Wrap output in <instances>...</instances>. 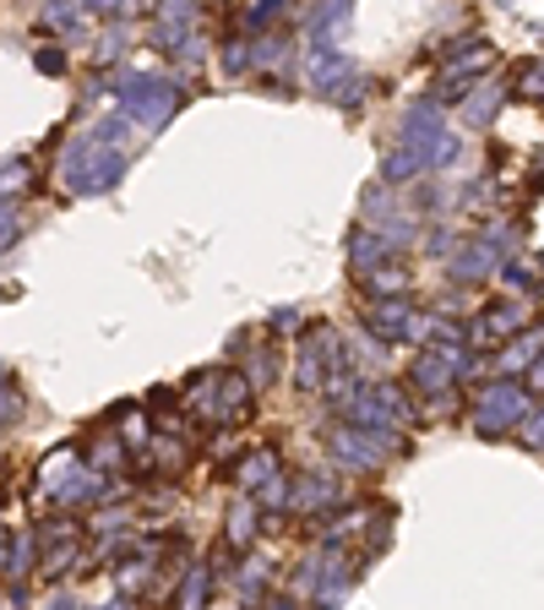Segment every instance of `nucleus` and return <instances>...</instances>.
<instances>
[{
  "label": "nucleus",
  "instance_id": "nucleus-1",
  "mask_svg": "<svg viewBox=\"0 0 544 610\" xmlns=\"http://www.w3.org/2000/svg\"><path fill=\"white\" fill-rule=\"evenodd\" d=\"M126 132H132V115H109L98 121L93 132H82L61 158V186L71 197H98L109 192L121 175H126Z\"/></svg>",
  "mask_w": 544,
  "mask_h": 610
},
{
  "label": "nucleus",
  "instance_id": "nucleus-2",
  "mask_svg": "<svg viewBox=\"0 0 544 610\" xmlns=\"http://www.w3.org/2000/svg\"><path fill=\"white\" fill-rule=\"evenodd\" d=\"M251 382L240 376V371H202L197 382H191V409L212 420V425H234V420H245L251 414Z\"/></svg>",
  "mask_w": 544,
  "mask_h": 610
},
{
  "label": "nucleus",
  "instance_id": "nucleus-3",
  "mask_svg": "<svg viewBox=\"0 0 544 610\" xmlns=\"http://www.w3.org/2000/svg\"><path fill=\"white\" fill-rule=\"evenodd\" d=\"M343 360V339L333 322H305L300 328V343H294V387L305 393V399H316L322 393V382H327V371Z\"/></svg>",
  "mask_w": 544,
  "mask_h": 610
},
{
  "label": "nucleus",
  "instance_id": "nucleus-4",
  "mask_svg": "<svg viewBox=\"0 0 544 610\" xmlns=\"http://www.w3.org/2000/svg\"><path fill=\"white\" fill-rule=\"evenodd\" d=\"M82 540H87V529L76 518L39 524L33 529V567H39V578H66V572H76L82 567Z\"/></svg>",
  "mask_w": 544,
  "mask_h": 610
},
{
  "label": "nucleus",
  "instance_id": "nucleus-5",
  "mask_svg": "<svg viewBox=\"0 0 544 610\" xmlns=\"http://www.w3.org/2000/svg\"><path fill=\"white\" fill-rule=\"evenodd\" d=\"M121 110L132 115V126L158 132V126L175 121V110H180V87L164 82V76H126V82H121Z\"/></svg>",
  "mask_w": 544,
  "mask_h": 610
},
{
  "label": "nucleus",
  "instance_id": "nucleus-6",
  "mask_svg": "<svg viewBox=\"0 0 544 610\" xmlns=\"http://www.w3.org/2000/svg\"><path fill=\"white\" fill-rule=\"evenodd\" d=\"M327 453L348 464V469H381L387 464V453H398V442L393 436H376V431H365V425H354V420H338L333 431H327Z\"/></svg>",
  "mask_w": 544,
  "mask_h": 610
},
{
  "label": "nucleus",
  "instance_id": "nucleus-7",
  "mask_svg": "<svg viewBox=\"0 0 544 610\" xmlns=\"http://www.w3.org/2000/svg\"><path fill=\"white\" fill-rule=\"evenodd\" d=\"M153 44L197 61V0H153Z\"/></svg>",
  "mask_w": 544,
  "mask_h": 610
},
{
  "label": "nucleus",
  "instance_id": "nucleus-8",
  "mask_svg": "<svg viewBox=\"0 0 544 610\" xmlns=\"http://www.w3.org/2000/svg\"><path fill=\"white\" fill-rule=\"evenodd\" d=\"M311 87H316L322 99L343 104V110H354V104H359L365 76H359V66H354L338 44H333V50H311Z\"/></svg>",
  "mask_w": 544,
  "mask_h": 610
},
{
  "label": "nucleus",
  "instance_id": "nucleus-9",
  "mask_svg": "<svg viewBox=\"0 0 544 610\" xmlns=\"http://www.w3.org/2000/svg\"><path fill=\"white\" fill-rule=\"evenodd\" d=\"M529 387L523 382H495V387H484L474 399V425L484 436H501V431H512V425H523L529 420Z\"/></svg>",
  "mask_w": 544,
  "mask_h": 610
},
{
  "label": "nucleus",
  "instance_id": "nucleus-10",
  "mask_svg": "<svg viewBox=\"0 0 544 610\" xmlns=\"http://www.w3.org/2000/svg\"><path fill=\"white\" fill-rule=\"evenodd\" d=\"M490 66H495V44H484V39L463 44V55H452V61H447V71H441V82H436V93H430V99H441V104L463 99V93H469V87H474Z\"/></svg>",
  "mask_w": 544,
  "mask_h": 610
},
{
  "label": "nucleus",
  "instance_id": "nucleus-11",
  "mask_svg": "<svg viewBox=\"0 0 544 610\" xmlns=\"http://www.w3.org/2000/svg\"><path fill=\"white\" fill-rule=\"evenodd\" d=\"M359 322H365L376 339H419V333H425V322L414 317V306H408L404 294H381V300H370V306L359 311Z\"/></svg>",
  "mask_w": 544,
  "mask_h": 610
},
{
  "label": "nucleus",
  "instance_id": "nucleus-12",
  "mask_svg": "<svg viewBox=\"0 0 544 610\" xmlns=\"http://www.w3.org/2000/svg\"><path fill=\"white\" fill-rule=\"evenodd\" d=\"M447 126V115H441V99H419L414 110L404 115V147H414L419 158H425V147L436 142V132Z\"/></svg>",
  "mask_w": 544,
  "mask_h": 610
},
{
  "label": "nucleus",
  "instance_id": "nucleus-13",
  "mask_svg": "<svg viewBox=\"0 0 544 610\" xmlns=\"http://www.w3.org/2000/svg\"><path fill=\"white\" fill-rule=\"evenodd\" d=\"M529 322H534V311H529L523 300H495V306H484L474 339H512V333L529 328Z\"/></svg>",
  "mask_w": 544,
  "mask_h": 610
},
{
  "label": "nucleus",
  "instance_id": "nucleus-14",
  "mask_svg": "<svg viewBox=\"0 0 544 610\" xmlns=\"http://www.w3.org/2000/svg\"><path fill=\"white\" fill-rule=\"evenodd\" d=\"M348 33V0H322L311 17V50H333Z\"/></svg>",
  "mask_w": 544,
  "mask_h": 610
},
{
  "label": "nucleus",
  "instance_id": "nucleus-15",
  "mask_svg": "<svg viewBox=\"0 0 544 610\" xmlns=\"http://www.w3.org/2000/svg\"><path fill=\"white\" fill-rule=\"evenodd\" d=\"M289 507H300V513H316V507H338V479H322V475L289 479Z\"/></svg>",
  "mask_w": 544,
  "mask_h": 610
},
{
  "label": "nucleus",
  "instance_id": "nucleus-16",
  "mask_svg": "<svg viewBox=\"0 0 544 610\" xmlns=\"http://www.w3.org/2000/svg\"><path fill=\"white\" fill-rule=\"evenodd\" d=\"M540 354H544V328H534V322H529V328H517V333H512V343L501 349V371H529Z\"/></svg>",
  "mask_w": 544,
  "mask_h": 610
},
{
  "label": "nucleus",
  "instance_id": "nucleus-17",
  "mask_svg": "<svg viewBox=\"0 0 544 610\" xmlns=\"http://www.w3.org/2000/svg\"><path fill=\"white\" fill-rule=\"evenodd\" d=\"M359 393H365L370 404L381 409V420H387V425H408V414H414V404H408V393H404V387H398V382H365Z\"/></svg>",
  "mask_w": 544,
  "mask_h": 610
},
{
  "label": "nucleus",
  "instance_id": "nucleus-18",
  "mask_svg": "<svg viewBox=\"0 0 544 610\" xmlns=\"http://www.w3.org/2000/svg\"><path fill=\"white\" fill-rule=\"evenodd\" d=\"M495 262H501V246H490V240H474V246H469V251H458V257H452V278H458V283H474V278H484V272L495 268Z\"/></svg>",
  "mask_w": 544,
  "mask_h": 610
},
{
  "label": "nucleus",
  "instance_id": "nucleus-19",
  "mask_svg": "<svg viewBox=\"0 0 544 610\" xmlns=\"http://www.w3.org/2000/svg\"><path fill=\"white\" fill-rule=\"evenodd\" d=\"M398 246L393 240H381L376 229H354L348 235V262H354V272H365V268H376V262H387Z\"/></svg>",
  "mask_w": 544,
  "mask_h": 610
},
{
  "label": "nucleus",
  "instance_id": "nucleus-20",
  "mask_svg": "<svg viewBox=\"0 0 544 610\" xmlns=\"http://www.w3.org/2000/svg\"><path fill=\"white\" fill-rule=\"evenodd\" d=\"M359 278H365L370 300H381V294H408V289H414V272L398 268L393 257H387V262H376V268H365Z\"/></svg>",
  "mask_w": 544,
  "mask_h": 610
},
{
  "label": "nucleus",
  "instance_id": "nucleus-21",
  "mask_svg": "<svg viewBox=\"0 0 544 610\" xmlns=\"http://www.w3.org/2000/svg\"><path fill=\"white\" fill-rule=\"evenodd\" d=\"M212 600V567H202V561H191L186 572H180V589H175V606L180 610H197Z\"/></svg>",
  "mask_w": 544,
  "mask_h": 610
},
{
  "label": "nucleus",
  "instance_id": "nucleus-22",
  "mask_svg": "<svg viewBox=\"0 0 544 610\" xmlns=\"http://www.w3.org/2000/svg\"><path fill=\"white\" fill-rule=\"evenodd\" d=\"M257 513H262L257 502H234V507H229V518H223V540L234 545V550H245V545L257 540Z\"/></svg>",
  "mask_w": 544,
  "mask_h": 610
},
{
  "label": "nucleus",
  "instance_id": "nucleus-23",
  "mask_svg": "<svg viewBox=\"0 0 544 610\" xmlns=\"http://www.w3.org/2000/svg\"><path fill=\"white\" fill-rule=\"evenodd\" d=\"M414 175H425V158H419L414 147H393V153L381 158V186H408Z\"/></svg>",
  "mask_w": 544,
  "mask_h": 610
},
{
  "label": "nucleus",
  "instance_id": "nucleus-24",
  "mask_svg": "<svg viewBox=\"0 0 544 610\" xmlns=\"http://www.w3.org/2000/svg\"><path fill=\"white\" fill-rule=\"evenodd\" d=\"M495 110H501V87L495 82H484L479 93H463V126H490Z\"/></svg>",
  "mask_w": 544,
  "mask_h": 610
},
{
  "label": "nucleus",
  "instance_id": "nucleus-25",
  "mask_svg": "<svg viewBox=\"0 0 544 610\" xmlns=\"http://www.w3.org/2000/svg\"><path fill=\"white\" fill-rule=\"evenodd\" d=\"M87 464L98 469V475H109V469H126V442L109 431V436H93V447H87Z\"/></svg>",
  "mask_w": 544,
  "mask_h": 610
},
{
  "label": "nucleus",
  "instance_id": "nucleus-26",
  "mask_svg": "<svg viewBox=\"0 0 544 610\" xmlns=\"http://www.w3.org/2000/svg\"><path fill=\"white\" fill-rule=\"evenodd\" d=\"M268 475H278V453H272V447H257V453H251V458H240V469H234L240 490H257Z\"/></svg>",
  "mask_w": 544,
  "mask_h": 610
},
{
  "label": "nucleus",
  "instance_id": "nucleus-27",
  "mask_svg": "<svg viewBox=\"0 0 544 610\" xmlns=\"http://www.w3.org/2000/svg\"><path fill=\"white\" fill-rule=\"evenodd\" d=\"M458 153H463V136L452 132V126H441L436 142L425 147V169H452V164H458Z\"/></svg>",
  "mask_w": 544,
  "mask_h": 610
},
{
  "label": "nucleus",
  "instance_id": "nucleus-28",
  "mask_svg": "<svg viewBox=\"0 0 544 610\" xmlns=\"http://www.w3.org/2000/svg\"><path fill=\"white\" fill-rule=\"evenodd\" d=\"M283 6H289V0H245V11H240V33H268L272 22L283 17Z\"/></svg>",
  "mask_w": 544,
  "mask_h": 610
},
{
  "label": "nucleus",
  "instance_id": "nucleus-29",
  "mask_svg": "<svg viewBox=\"0 0 544 610\" xmlns=\"http://www.w3.org/2000/svg\"><path fill=\"white\" fill-rule=\"evenodd\" d=\"M28 192H33V164H22V158L0 164V203H11V197H28Z\"/></svg>",
  "mask_w": 544,
  "mask_h": 610
},
{
  "label": "nucleus",
  "instance_id": "nucleus-30",
  "mask_svg": "<svg viewBox=\"0 0 544 610\" xmlns=\"http://www.w3.org/2000/svg\"><path fill=\"white\" fill-rule=\"evenodd\" d=\"M121 442H126V453H147V442H153V431H147V420H142V409H121Z\"/></svg>",
  "mask_w": 544,
  "mask_h": 610
},
{
  "label": "nucleus",
  "instance_id": "nucleus-31",
  "mask_svg": "<svg viewBox=\"0 0 544 610\" xmlns=\"http://www.w3.org/2000/svg\"><path fill=\"white\" fill-rule=\"evenodd\" d=\"M6 572L11 578H28L33 572V535H11V545H6Z\"/></svg>",
  "mask_w": 544,
  "mask_h": 610
},
{
  "label": "nucleus",
  "instance_id": "nucleus-32",
  "mask_svg": "<svg viewBox=\"0 0 544 610\" xmlns=\"http://www.w3.org/2000/svg\"><path fill=\"white\" fill-rule=\"evenodd\" d=\"M11 420H22V387H17L11 365H0V425H11Z\"/></svg>",
  "mask_w": 544,
  "mask_h": 610
},
{
  "label": "nucleus",
  "instance_id": "nucleus-33",
  "mask_svg": "<svg viewBox=\"0 0 544 610\" xmlns=\"http://www.w3.org/2000/svg\"><path fill=\"white\" fill-rule=\"evenodd\" d=\"M147 578H153V567H147V561H126V567L115 572V583H121V600H136V589H142Z\"/></svg>",
  "mask_w": 544,
  "mask_h": 610
},
{
  "label": "nucleus",
  "instance_id": "nucleus-34",
  "mask_svg": "<svg viewBox=\"0 0 544 610\" xmlns=\"http://www.w3.org/2000/svg\"><path fill=\"white\" fill-rule=\"evenodd\" d=\"M512 93H517V99H544V66H540V61H529V66L517 71Z\"/></svg>",
  "mask_w": 544,
  "mask_h": 610
},
{
  "label": "nucleus",
  "instance_id": "nucleus-35",
  "mask_svg": "<svg viewBox=\"0 0 544 610\" xmlns=\"http://www.w3.org/2000/svg\"><path fill=\"white\" fill-rule=\"evenodd\" d=\"M262 583H268V561H245L240 567V600H262Z\"/></svg>",
  "mask_w": 544,
  "mask_h": 610
},
{
  "label": "nucleus",
  "instance_id": "nucleus-36",
  "mask_svg": "<svg viewBox=\"0 0 544 610\" xmlns=\"http://www.w3.org/2000/svg\"><path fill=\"white\" fill-rule=\"evenodd\" d=\"M76 6L82 0H44V28H76Z\"/></svg>",
  "mask_w": 544,
  "mask_h": 610
},
{
  "label": "nucleus",
  "instance_id": "nucleus-37",
  "mask_svg": "<svg viewBox=\"0 0 544 610\" xmlns=\"http://www.w3.org/2000/svg\"><path fill=\"white\" fill-rule=\"evenodd\" d=\"M272 376H278V360H272V349H257V354H251V376H245V382H251V387H268Z\"/></svg>",
  "mask_w": 544,
  "mask_h": 610
},
{
  "label": "nucleus",
  "instance_id": "nucleus-38",
  "mask_svg": "<svg viewBox=\"0 0 544 610\" xmlns=\"http://www.w3.org/2000/svg\"><path fill=\"white\" fill-rule=\"evenodd\" d=\"M251 66H257V55H251V44H240V39H234V44L223 50V71H229V76H240V71H251Z\"/></svg>",
  "mask_w": 544,
  "mask_h": 610
},
{
  "label": "nucleus",
  "instance_id": "nucleus-39",
  "mask_svg": "<svg viewBox=\"0 0 544 610\" xmlns=\"http://www.w3.org/2000/svg\"><path fill=\"white\" fill-rule=\"evenodd\" d=\"M33 66L44 71V76H66V50H61V44H44V50L33 55Z\"/></svg>",
  "mask_w": 544,
  "mask_h": 610
},
{
  "label": "nucleus",
  "instance_id": "nucleus-40",
  "mask_svg": "<svg viewBox=\"0 0 544 610\" xmlns=\"http://www.w3.org/2000/svg\"><path fill=\"white\" fill-rule=\"evenodd\" d=\"M268 328H272V333H300L305 322H300V311H294V306H278V311L268 317Z\"/></svg>",
  "mask_w": 544,
  "mask_h": 610
},
{
  "label": "nucleus",
  "instance_id": "nucleus-41",
  "mask_svg": "<svg viewBox=\"0 0 544 610\" xmlns=\"http://www.w3.org/2000/svg\"><path fill=\"white\" fill-rule=\"evenodd\" d=\"M359 524H365V513L354 507V513H343V518H333V524H327V540H348Z\"/></svg>",
  "mask_w": 544,
  "mask_h": 610
},
{
  "label": "nucleus",
  "instance_id": "nucleus-42",
  "mask_svg": "<svg viewBox=\"0 0 544 610\" xmlns=\"http://www.w3.org/2000/svg\"><path fill=\"white\" fill-rule=\"evenodd\" d=\"M11 240H17V207L0 203V251H6Z\"/></svg>",
  "mask_w": 544,
  "mask_h": 610
},
{
  "label": "nucleus",
  "instance_id": "nucleus-43",
  "mask_svg": "<svg viewBox=\"0 0 544 610\" xmlns=\"http://www.w3.org/2000/svg\"><path fill=\"white\" fill-rule=\"evenodd\" d=\"M147 409H175V387H153V393H147Z\"/></svg>",
  "mask_w": 544,
  "mask_h": 610
},
{
  "label": "nucleus",
  "instance_id": "nucleus-44",
  "mask_svg": "<svg viewBox=\"0 0 544 610\" xmlns=\"http://www.w3.org/2000/svg\"><path fill=\"white\" fill-rule=\"evenodd\" d=\"M523 387H544V360H534V365H529V382H523Z\"/></svg>",
  "mask_w": 544,
  "mask_h": 610
},
{
  "label": "nucleus",
  "instance_id": "nucleus-45",
  "mask_svg": "<svg viewBox=\"0 0 544 610\" xmlns=\"http://www.w3.org/2000/svg\"><path fill=\"white\" fill-rule=\"evenodd\" d=\"M82 6H87V11H98V17H109V6H115V0H82Z\"/></svg>",
  "mask_w": 544,
  "mask_h": 610
}]
</instances>
